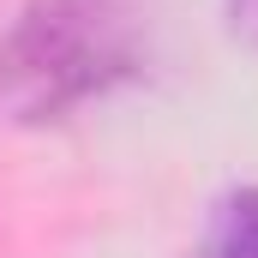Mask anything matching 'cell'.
Masks as SVG:
<instances>
[{"label":"cell","mask_w":258,"mask_h":258,"mask_svg":"<svg viewBox=\"0 0 258 258\" xmlns=\"http://www.w3.org/2000/svg\"><path fill=\"white\" fill-rule=\"evenodd\" d=\"M156 24V0H30L0 36V114L42 126L132 84Z\"/></svg>","instance_id":"cell-1"},{"label":"cell","mask_w":258,"mask_h":258,"mask_svg":"<svg viewBox=\"0 0 258 258\" xmlns=\"http://www.w3.org/2000/svg\"><path fill=\"white\" fill-rule=\"evenodd\" d=\"M192 258H258V186H234L216 198Z\"/></svg>","instance_id":"cell-2"},{"label":"cell","mask_w":258,"mask_h":258,"mask_svg":"<svg viewBox=\"0 0 258 258\" xmlns=\"http://www.w3.org/2000/svg\"><path fill=\"white\" fill-rule=\"evenodd\" d=\"M228 30L246 48H258V0H228Z\"/></svg>","instance_id":"cell-3"}]
</instances>
